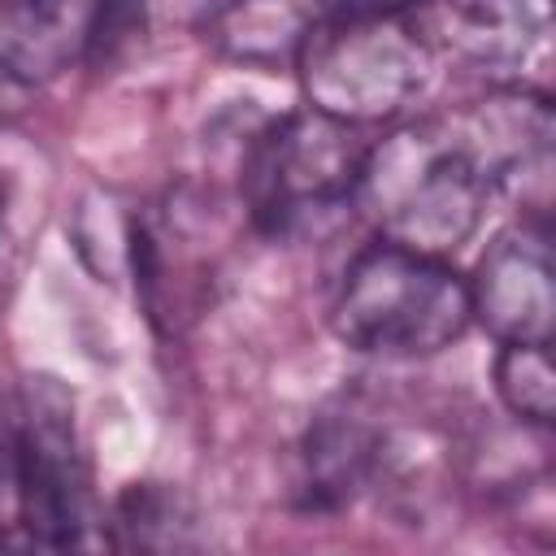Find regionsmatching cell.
<instances>
[{"label": "cell", "mask_w": 556, "mask_h": 556, "mask_svg": "<svg viewBox=\"0 0 556 556\" xmlns=\"http://www.w3.org/2000/svg\"><path fill=\"white\" fill-rule=\"evenodd\" d=\"M404 22L430 61L513 70L547 39L552 0H413Z\"/></svg>", "instance_id": "6"}, {"label": "cell", "mask_w": 556, "mask_h": 556, "mask_svg": "<svg viewBox=\"0 0 556 556\" xmlns=\"http://www.w3.org/2000/svg\"><path fill=\"white\" fill-rule=\"evenodd\" d=\"M486 195L491 182L447 135L443 117H426L365 148L352 204L365 208L378 239L421 256H452L473 239Z\"/></svg>", "instance_id": "1"}, {"label": "cell", "mask_w": 556, "mask_h": 556, "mask_svg": "<svg viewBox=\"0 0 556 556\" xmlns=\"http://www.w3.org/2000/svg\"><path fill=\"white\" fill-rule=\"evenodd\" d=\"M13 482V456L0 447V495H4V486Z\"/></svg>", "instance_id": "17"}, {"label": "cell", "mask_w": 556, "mask_h": 556, "mask_svg": "<svg viewBox=\"0 0 556 556\" xmlns=\"http://www.w3.org/2000/svg\"><path fill=\"white\" fill-rule=\"evenodd\" d=\"M4 208H9V187H4V178H0V222H4Z\"/></svg>", "instance_id": "18"}, {"label": "cell", "mask_w": 556, "mask_h": 556, "mask_svg": "<svg viewBox=\"0 0 556 556\" xmlns=\"http://www.w3.org/2000/svg\"><path fill=\"white\" fill-rule=\"evenodd\" d=\"M330 326L365 356H434L473 326L469 287L447 256H421L378 239L348 261Z\"/></svg>", "instance_id": "2"}, {"label": "cell", "mask_w": 556, "mask_h": 556, "mask_svg": "<svg viewBox=\"0 0 556 556\" xmlns=\"http://www.w3.org/2000/svg\"><path fill=\"white\" fill-rule=\"evenodd\" d=\"M447 135L465 148V156L495 187L504 178H526L547 169L552 152V104L534 91H500L478 100L465 113H443Z\"/></svg>", "instance_id": "8"}, {"label": "cell", "mask_w": 556, "mask_h": 556, "mask_svg": "<svg viewBox=\"0 0 556 556\" xmlns=\"http://www.w3.org/2000/svg\"><path fill=\"white\" fill-rule=\"evenodd\" d=\"M148 0H96V22L83 61H113L143 30Z\"/></svg>", "instance_id": "15"}, {"label": "cell", "mask_w": 556, "mask_h": 556, "mask_svg": "<svg viewBox=\"0 0 556 556\" xmlns=\"http://www.w3.org/2000/svg\"><path fill=\"white\" fill-rule=\"evenodd\" d=\"M96 0H0V74L48 83L87 56Z\"/></svg>", "instance_id": "9"}, {"label": "cell", "mask_w": 556, "mask_h": 556, "mask_svg": "<svg viewBox=\"0 0 556 556\" xmlns=\"http://www.w3.org/2000/svg\"><path fill=\"white\" fill-rule=\"evenodd\" d=\"M330 17H378V13H404L413 0H317Z\"/></svg>", "instance_id": "16"}, {"label": "cell", "mask_w": 556, "mask_h": 556, "mask_svg": "<svg viewBox=\"0 0 556 556\" xmlns=\"http://www.w3.org/2000/svg\"><path fill=\"white\" fill-rule=\"evenodd\" d=\"M317 22V0H217L200 17V39L230 65L282 74Z\"/></svg>", "instance_id": "10"}, {"label": "cell", "mask_w": 556, "mask_h": 556, "mask_svg": "<svg viewBox=\"0 0 556 556\" xmlns=\"http://www.w3.org/2000/svg\"><path fill=\"white\" fill-rule=\"evenodd\" d=\"M469 287L473 321L500 343H552L556 282L543 230H508L482 256Z\"/></svg>", "instance_id": "7"}, {"label": "cell", "mask_w": 556, "mask_h": 556, "mask_svg": "<svg viewBox=\"0 0 556 556\" xmlns=\"http://www.w3.org/2000/svg\"><path fill=\"white\" fill-rule=\"evenodd\" d=\"M430 65L404 13L326 17L313 22L295 56V78L304 109L361 130L400 117L421 96Z\"/></svg>", "instance_id": "3"}, {"label": "cell", "mask_w": 556, "mask_h": 556, "mask_svg": "<svg viewBox=\"0 0 556 556\" xmlns=\"http://www.w3.org/2000/svg\"><path fill=\"white\" fill-rule=\"evenodd\" d=\"M495 395L500 404L534 430H547L556 417V369L547 343H500L495 352Z\"/></svg>", "instance_id": "12"}, {"label": "cell", "mask_w": 556, "mask_h": 556, "mask_svg": "<svg viewBox=\"0 0 556 556\" xmlns=\"http://www.w3.org/2000/svg\"><path fill=\"white\" fill-rule=\"evenodd\" d=\"M74 248L100 282H117L130 274V213L113 204V195H87L74 213Z\"/></svg>", "instance_id": "13"}, {"label": "cell", "mask_w": 556, "mask_h": 556, "mask_svg": "<svg viewBox=\"0 0 556 556\" xmlns=\"http://www.w3.org/2000/svg\"><path fill=\"white\" fill-rule=\"evenodd\" d=\"M187 526H191V508L174 486L135 482L117 500V530L135 547H178Z\"/></svg>", "instance_id": "14"}, {"label": "cell", "mask_w": 556, "mask_h": 556, "mask_svg": "<svg viewBox=\"0 0 556 556\" xmlns=\"http://www.w3.org/2000/svg\"><path fill=\"white\" fill-rule=\"evenodd\" d=\"M365 165L356 126L313 109L269 122L243 161V195L261 230L287 235L308 217L348 208Z\"/></svg>", "instance_id": "4"}, {"label": "cell", "mask_w": 556, "mask_h": 556, "mask_svg": "<svg viewBox=\"0 0 556 556\" xmlns=\"http://www.w3.org/2000/svg\"><path fill=\"white\" fill-rule=\"evenodd\" d=\"M308 491L321 504H343L378 460V434L356 413H326L308 434Z\"/></svg>", "instance_id": "11"}, {"label": "cell", "mask_w": 556, "mask_h": 556, "mask_svg": "<svg viewBox=\"0 0 556 556\" xmlns=\"http://www.w3.org/2000/svg\"><path fill=\"white\" fill-rule=\"evenodd\" d=\"M17 521L39 547H74L91 526L87 465L74 430V395L39 374L22 387V417L13 443Z\"/></svg>", "instance_id": "5"}]
</instances>
